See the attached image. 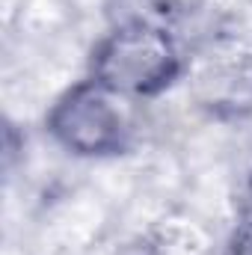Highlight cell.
Returning a JSON list of instances; mask_svg holds the SVG:
<instances>
[{
	"label": "cell",
	"instance_id": "7a4b0ae2",
	"mask_svg": "<svg viewBox=\"0 0 252 255\" xmlns=\"http://www.w3.org/2000/svg\"><path fill=\"white\" fill-rule=\"evenodd\" d=\"M51 128L60 142L80 154H101L119 145L122 116L113 101L92 86H80L57 104Z\"/></svg>",
	"mask_w": 252,
	"mask_h": 255
},
{
	"label": "cell",
	"instance_id": "6da1fadb",
	"mask_svg": "<svg viewBox=\"0 0 252 255\" xmlns=\"http://www.w3.org/2000/svg\"><path fill=\"white\" fill-rule=\"evenodd\" d=\"M172 42L160 30L127 27L104 42L95 60L98 80L113 92H154L175 74Z\"/></svg>",
	"mask_w": 252,
	"mask_h": 255
}]
</instances>
